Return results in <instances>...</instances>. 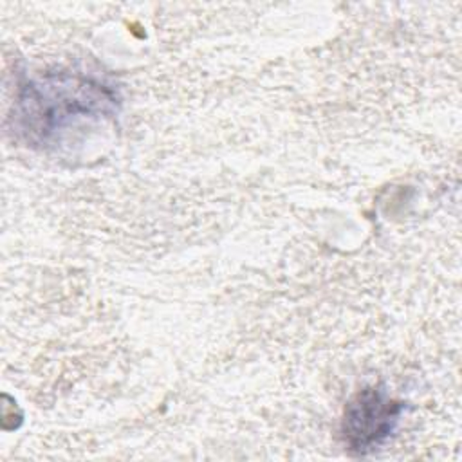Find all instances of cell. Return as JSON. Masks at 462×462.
Listing matches in <instances>:
<instances>
[{"label":"cell","mask_w":462,"mask_h":462,"mask_svg":"<svg viewBox=\"0 0 462 462\" xmlns=\"http://www.w3.org/2000/svg\"><path fill=\"white\" fill-rule=\"evenodd\" d=\"M112 103V96L99 85L78 78H54L49 83L40 81L27 87L20 99L22 117H29V126L36 134L61 126L67 119L105 110Z\"/></svg>","instance_id":"obj_1"},{"label":"cell","mask_w":462,"mask_h":462,"mask_svg":"<svg viewBox=\"0 0 462 462\" xmlns=\"http://www.w3.org/2000/svg\"><path fill=\"white\" fill-rule=\"evenodd\" d=\"M402 410L401 402H395L386 393L366 388L359 392L345 410L343 437L350 449L366 453L375 449L384 439H388L399 420Z\"/></svg>","instance_id":"obj_2"}]
</instances>
